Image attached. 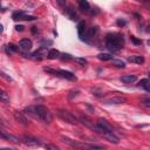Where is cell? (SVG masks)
<instances>
[{"label":"cell","instance_id":"obj_1","mask_svg":"<svg viewBox=\"0 0 150 150\" xmlns=\"http://www.w3.org/2000/svg\"><path fill=\"white\" fill-rule=\"evenodd\" d=\"M124 44L123 36L117 33H110L105 36V46L113 52H117L122 48Z\"/></svg>","mask_w":150,"mask_h":150},{"label":"cell","instance_id":"obj_2","mask_svg":"<svg viewBox=\"0 0 150 150\" xmlns=\"http://www.w3.org/2000/svg\"><path fill=\"white\" fill-rule=\"evenodd\" d=\"M32 114H34L35 117H38L39 120H41L42 122L46 123V124H49L53 121L52 113L49 112L48 108H46L45 105H41V104L35 105L34 108H33V113Z\"/></svg>","mask_w":150,"mask_h":150},{"label":"cell","instance_id":"obj_3","mask_svg":"<svg viewBox=\"0 0 150 150\" xmlns=\"http://www.w3.org/2000/svg\"><path fill=\"white\" fill-rule=\"evenodd\" d=\"M56 115L67 123H71V124H76L77 123V118L72 114L69 113L68 110H65V109H58L56 110Z\"/></svg>","mask_w":150,"mask_h":150},{"label":"cell","instance_id":"obj_4","mask_svg":"<svg viewBox=\"0 0 150 150\" xmlns=\"http://www.w3.org/2000/svg\"><path fill=\"white\" fill-rule=\"evenodd\" d=\"M79 121H80L83 125H86L87 128H89V129H92L93 132H95V133H97V134H99L100 127L97 125V123H94L92 120H89L88 117H86V116H81V117L79 118Z\"/></svg>","mask_w":150,"mask_h":150},{"label":"cell","instance_id":"obj_5","mask_svg":"<svg viewBox=\"0 0 150 150\" xmlns=\"http://www.w3.org/2000/svg\"><path fill=\"white\" fill-rule=\"evenodd\" d=\"M13 19L14 20H27V21H32V20H35L36 16L34 15H27L25 12L23 11H19V12H14L13 13Z\"/></svg>","mask_w":150,"mask_h":150},{"label":"cell","instance_id":"obj_6","mask_svg":"<svg viewBox=\"0 0 150 150\" xmlns=\"http://www.w3.org/2000/svg\"><path fill=\"white\" fill-rule=\"evenodd\" d=\"M21 142L25 143L26 145H29V147H39L40 145V142L38 138H35L33 136H27V135H24L21 137Z\"/></svg>","mask_w":150,"mask_h":150},{"label":"cell","instance_id":"obj_7","mask_svg":"<svg viewBox=\"0 0 150 150\" xmlns=\"http://www.w3.org/2000/svg\"><path fill=\"white\" fill-rule=\"evenodd\" d=\"M103 102L107 104H123L127 102V100L121 96H112V97L103 99Z\"/></svg>","mask_w":150,"mask_h":150},{"label":"cell","instance_id":"obj_8","mask_svg":"<svg viewBox=\"0 0 150 150\" xmlns=\"http://www.w3.org/2000/svg\"><path fill=\"white\" fill-rule=\"evenodd\" d=\"M33 47V42L29 40V39H21L19 41V48L20 49H23L25 52H28L31 51Z\"/></svg>","mask_w":150,"mask_h":150},{"label":"cell","instance_id":"obj_9","mask_svg":"<svg viewBox=\"0 0 150 150\" xmlns=\"http://www.w3.org/2000/svg\"><path fill=\"white\" fill-rule=\"evenodd\" d=\"M13 116H14L15 121L19 122L20 124H23V125H27V124H28V120H27V117L24 115V113H21V112H14V113H13Z\"/></svg>","mask_w":150,"mask_h":150},{"label":"cell","instance_id":"obj_10","mask_svg":"<svg viewBox=\"0 0 150 150\" xmlns=\"http://www.w3.org/2000/svg\"><path fill=\"white\" fill-rule=\"evenodd\" d=\"M0 137H3V138L7 140V141H10V142L16 143V144L21 142V140H20L19 137H16V136H14V135H12V134H8V133H6V132H1V130H0Z\"/></svg>","mask_w":150,"mask_h":150},{"label":"cell","instance_id":"obj_11","mask_svg":"<svg viewBox=\"0 0 150 150\" xmlns=\"http://www.w3.org/2000/svg\"><path fill=\"white\" fill-rule=\"evenodd\" d=\"M61 140H62V142L67 143V144H68V145H71L72 148H82V147H87V145L83 144V143H80V142L73 141V140H71V138H68V137H65V136H62V137H61Z\"/></svg>","mask_w":150,"mask_h":150},{"label":"cell","instance_id":"obj_12","mask_svg":"<svg viewBox=\"0 0 150 150\" xmlns=\"http://www.w3.org/2000/svg\"><path fill=\"white\" fill-rule=\"evenodd\" d=\"M56 75L58 76H62L67 80H76L75 75L71 72H67V71H63V69H60V71H56Z\"/></svg>","mask_w":150,"mask_h":150},{"label":"cell","instance_id":"obj_13","mask_svg":"<svg viewBox=\"0 0 150 150\" xmlns=\"http://www.w3.org/2000/svg\"><path fill=\"white\" fill-rule=\"evenodd\" d=\"M128 61L132 63H136V65H142V63H144V58L141 55H132L128 58Z\"/></svg>","mask_w":150,"mask_h":150},{"label":"cell","instance_id":"obj_14","mask_svg":"<svg viewBox=\"0 0 150 150\" xmlns=\"http://www.w3.org/2000/svg\"><path fill=\"white\" fill-rule=\"evenodd\" d=\"M77 3H79V7H80L81 11H83V12H89L90 5H89V3L87 1V0H77Z\"/></svg>","mask_w":150,"mask_h":150},{"label":"cell","instance_id":"obj_15","mask_svg":"<svg viewBox=\"0 0 150 150\" xmlns=\"http://www.w3.org/2000/svg\"><path fill=\"white\" fill-rule=\"evenodd\" d=\"M0 102H4V103H10V95L5 92V90H3L1 88H0Z\"/></svg>","mask_w":150,"mask_h":150},{"label":"cell","instance_id":"obj_16","mask_svg":"<svg viewBox=\"0 0 150 150\" xmlns=\"http://www.w3.org/2000/svg\"><path fill=\"white\" fill-rule=\"evenodd\" d=\"M121 81L124 83H133L136 81V75H123L121 77Z\"/></svg>","mask_w":150,"mask_h":150},{"label":"cell","instance_id":"obj_17","mask_svg":"<svg viewBox=\"0 0 150 150\" xmlns=\"http://www.w3.org/2000/svg\"><path fill=\"white\" fill-rule=\"evenodd\" d=\"M47 58L51 59V60L58 59V58H60V52H59L58 49H51V51H48V53H47Z\"/></svg>","mask_w":150,"mask_h":150},{"label":"cell","instance_id":"obj_18","mask_svg":"<svg viewBox=\"0 0 150 150\" xmlns=\"http://www.w3.org/2000/svg\"><path fill=\"white\" fill-rule=\"evenodd\" d=\"M77 33H79L80 36H83V34L86 33V23L83 20L80 21L79 25H77Z\"/></svg>","mask_w":150,"mask_h":150},{"label":"cell","instance_id":"obj_19","mask_svg":"<svg viewBox=\"0 0 150 150\" xmlns=\"http://www.w3.org/2000/svg\"><path fill=\"white\" fill-rule=\"evenodd\" d=\"M97 59L101 61H108V60H112L113 56H112V54H108V53H102V54L97 55Z\"/></svg>","mask_w":150,"mask_h":150},{"label":"cell","instance_id":"obj_20","mask_svg":"<svg viewBox=\"0 0 150 150\" xmlns=\"http://www.w3.org/2000/svg\"><path fill=\"white\" fill-rule=\"evenodd\" d=\"M149 80L148 79H143V80H141L140 82H138V87H142V88H144L147 92H149Z\"/></svg>","mask_w":150,"mask_h":150},{"label":"cell","instance_id":"obj_21","mask_svg":"<svg viewBox=\"0 0 150 150\" xmlns=\"http://www.w3.org/2000/svg\"><path fill=\"white\" fill-rule=\"evenodd\" d=\"M18 51H19V46H15V45H13V44H10V45L6 46V52H7V54H11L12 52H18Z\"/></svg>","mask_w":150,"mask_h":150},{"label":"cell","instance_id":"obj_22","mask_svg":"<svg viewBox=\"0 0 150 150\" xmlns=\"http://www.w3.org/2000/svg\"><path fill=\"white\" fill-rule=\"evenodd\" d=\"M67 13H68V15L71 16L72 20H77V14L75 13V11H74V8L72 6H69V8L67 10Z\"/></svg>","mask_w":150,"mask_h":150},{"label":"cell","instance_id":"obj_23","mask_svg":"<svg viewBox=\"0 0 150 150\" xmlns=\"http://www.w3.org/2000/svg\"><path fill=\"white\" fill-rule=\"evenodd\" d=\"M112 63L114 66H116L117 68H124L125 67V63L123 61H121V60H113Z\"/></svg>","mask_w":150,"mask_h":150},{"label":"cell","instance_id":"obj_24","mask_svg":"<svg viewBox=\"0 0 150 150\" xmlns=\"http://www.w3.org/2000/svg\"><path fill=\"white\" fill-rule=\"evenodd\" d=\"M86 32H87V36H88V38H92V36L97 32V28H96V27H92V28H89L88 31H86Z\"/></svg>","mask_w":150,"mask_h":150},{"label":"cell","instance_id":"obj_25","mask_svg":"<svg viewBox=\"0 0 150 150\" xmlns=\"http://www.w3.org/2000/svg\"><path fill=\"white\" fill-rule=\"evenodd\" d=\"M79 93H80V92H79L77 89H74V90H71V92H69V95H68V97H69V99L72 100V99H73L74 96H77V95H79Z\"/></svg>","mask_w":150,"mask_h":150},{"label":"cell","instance_id":"obj_26","mask_svg":"<svg viewBox=\"0 0 150 150\" xmlns=\"http://www.w3.org/2000/svg\"><path fill=\"white\" fill-rule=\"evenodd\" d=\"M75 61L79 62L80 65H82V66L87 65V60H86V59H82V58H75Z\"/></svg>","mask_w":150,"mask_h":150},{"label":"cell","instance_id":"obj_27","mask_svg":"<svg viewBox=\"0 0 150 150\" xmlns=\"http://www.w3.org/2000/svg\"><path fill=\"white\" fill-rule=\"evenodd\" d=\"M60 56H61V59H62V60H67V61H69V60H72V59H73L69 54H66V53H62V54L60 53Z\"/></svg>","mask_w":150,"mask_h":150},{"label":"cell","instance_id":"obj_28","mask_svg":"<svg viewBox=\"0 0 150 150\" xmlns=\"http://www.w3.org/2000/svg\"><path fill=\"white\" fill-rule=\"evenodd\" d=\"M45 148L46 149H51V150H59V148L56 145H54V144H46Z\"/></svg>","mask_w":150,"mask_h":150},{"label":"cell","instance_id":"obj_29","mask_svg":"<svg viewBox=\"0 0 150 150\" xmlns=\"http://www.w3.org/2000/svg\"><path fill=\"white\" fill-rule=\"evenodd\" d=\"M88 148H90V149H99V150H103V149H104L103 147L96 145V144H90V145H88Z\"/></svg>","mask_w":150,"mask_h":150},{"label":"cell","instance_id":"obj_30","mask_svg":"<svg viewBox=\"0 0 150 150\" xmlns=\"http://www.w3.org/2000/svg\"><path fill=\"white\" fill-rule=\"evenodd\" d=\"M56 3H58L59 6H61V7H65V6L67 5V1H66V0H56Z\"/></svg>","mask_w":150,"mask_h":150},{"label":"cell","instance_id":"obj_31","mask_svg":"<svg viewBox=\"0 0 150 150\" xmlns=\"http://www.w3.org/2000/svg\"><path fill=\"white\" fill-rule=\"evenodd\" d=\"M130 39H132V41L134 42L135 45H141V44H142V41H141V40H137V39H136L135 36H132Z\"/></svg>","mask_w":150,"mask_h":150},{"label":"cell","instance_id":"obj_32","mask_svg":"<svg viewBox=\"0 0 150 150\" xmlns=\"http://www.w3.org/2000/svg\"><path fill=\"white\" fill-rule=\"evenodd\" d=\"M143 105H145V107H150V100L149 99H147V100H144L143 102H141Z\"/></svg>","mask_w":150,"mask_h":150},{"label":"cell","instance_id":"obj_33","mask_svg":"<svg viewBox=\"0 0 150 150\" xmlns=\"http://www.w3.org/2000/svg\"><path fill=\"white\" fill-rule=\"evenodd\" d=\"M125 24H127V23H125L124 20H121V19H118V20H117V25H118V26H124Z\"/></svg>","mask_w":150,"mask_h":150},{"label":"cell","instance_id":"obj_34","mask_svg":"<svg viewBox=\"0 0 150 150\" xmlns=\"http://www.w3.org/2000/svg\"><path fill=\"white\" fill-rule=\"evenodd\" d=\"M15 29H16L18 32H23V31H24V26H21V25H16V26H15Z\"/></svg>","mask_w":150,"mask_h":150},{"label":"cell","instance_id":"obj_35","mask_svg":"<svg viewBox=\"0 0 150 150\" xmlns=\"http://www.w3.org/2000/svg\"><path fill=\"white\" fill-rule=\"evenodd\" d=\"M3 31H4V29H3V26L0 25V33H3Z\"/></svg>","mask_w":150,"mask_h":150},{"label":"cell","instance_id":"obj_36","mask_svg":"<svg viewBox=\"0 0 150 150\" xmlns=\"http://www.w3.org/2000/svg\"><path fill=\"white\" fill-rule=\"evenodd\" d=\"M140 1H145V0H140Z\"/></svg>","mask_w":150,"mask_h":150}]
</instances>
